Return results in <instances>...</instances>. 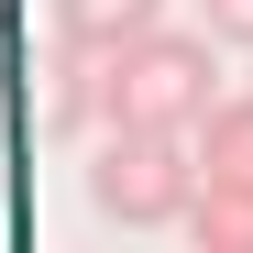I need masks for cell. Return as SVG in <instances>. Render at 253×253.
<instances>
[{"instance_id":"6da1fadb","label":"cell","mask_w":253,"mask_h":253,"mask_svg":"<svg viewBox=\"0 0 253 253\" xmlns=\"http://www.w3.org/2000/svg\"><path fill=\"white\" fill-rule=\"evenodd\" d=\"M220 44L209 33H143V44H121L99 66V110H110V132H198L209 110H220Z\"/></svg>"},{"instance_id":"7a4b0ae2","label":"cell","mask_w":253,"mask_h":253,"mask_svg":"<svg viewBox=\"0 0 253 253\" xmlns=\"http://www.w3.org/2000/svg\"><path fill=\"white\" fill-rule=\"evenodd\" d=\"M88 187H99V209H110L121 231H165V220H187V209H198L209 165H198L187 132H110Z\"/></svg>"},{"instance_id":"3957f363","label":"cell","mask_w":253,"mask_h":253,"mask_svg":"<svg viewBox=\"0 0 253 253\" xmlns=\"http://www.w3.org/2000/svg\"><path fill=\"white\" fill-rule=\"evenodd\" d=\"M55 33H66V55H121V44H143V33H165V0H55Z\"/></svg>"},{"instance_id":"8992f818","label":"cell","mask_w":253,"mask_h":253,"mask_svg":"<svg viewBox=\"0 0 253 253\" xmlns=\"http://www.w3.org/2000/svg\"><path fill=\"white\" fill-rule=\"evenodd\" d=\"M198 33L220 55H253V0H198Z\"/></svg>"},{"instance_id":"277c9868","label":"cell","mask_w":253,"mask_h":253,"mask_svg":"<svg viewBox=\"0 0 253 253\" xmlns=\"http://www.w3.org/2000/svg\"><path fill=\"white\" fill-rule=\"evenodd\" d=\"M198 165H209V187H253V88H231L198 121Z\"/></svg>"},{"instance_id":"5b68a950","label":"cell","mask_w":253,"mask_h":253,"mask_svg":"<svg viewBox=\"0 0 253 253\" xmlns=\"http://www.w3.org/2000/svg\"><path fill=\"white\" fill-rule=\"evenodd\" d=\"M187 231H198V253H253V187H198Z\"/></svg>"}]
</instances>
